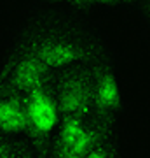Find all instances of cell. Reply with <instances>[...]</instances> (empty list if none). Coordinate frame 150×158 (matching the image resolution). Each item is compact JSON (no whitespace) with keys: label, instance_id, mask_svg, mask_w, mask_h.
Masks as SVG:
<instances>
[{"label":"cell","instance_id":"obj_9","mask_svg":"<svg viewBox=\"0 0 150 158\" xmlns=\"http://www.w3.org/2000/svg\"><path fill=\"white\" fill-rule=\"evenodd\" d=\"M82 158H112V153L105 144H100V146H96L94 149H91V151Z\"/></svg>","mask_w":150,"mask_h":158},{"label":"cell","instance_id":"obj_6","mask_svg":"<svg viewBox=\"0 0 150 158\" xmlns=\"http://www.w3.org/2000/svg\"><path fill=\"white\" fill-rule=\"evenodd\" d=\"M91 100L93 109L103 116H112L121 109L122 91L119 79L112 70H101L91 83Z\"/></svg>","mask_w":150,"mask_h":158},{"label":"cell","instance_id":"obj_3","mask_svg":"<svg viewBox=\"0 0 150 158\" xmlns=\"http://www.w3.org/2000/svg\"><path fill=\"white\" fill-rule=\"evenodd\" d=\"M28 130L37 137H45L60 127V107L56 97L45 91V88L26 95Z\"/></svg>","mask_w":150,"mask_h":158},{"label":"cell","instance_id":"obj_8","mask_svg":"<svg viewBox=\"0 0 150 158\" xmlns=\"http://www.w3.org/2000/svg\"><path fill=\"white\" fill-rule=\"evenodd\" d=\"M65 4L77 7H96V6H106V7H122L131 4L133 0H61Z\"/></svg>","mask_w":150,"mask_h":158},{"label":"cell","instance_id":"obj_7","mask_svg":"<svg viewBox=\"0 0 150 158\" xmlns=\"http://www.w3.org/2000/svg\"><path fill=\"white\" fill-rule=\"evenodd\" d=\"M28 130L26 100L14 93L0 95V135H16Z\"/></svg>","mask_w":150,"mask_h":158},{"label":"cell","instance_id":"obj_5","mask_svg":"<svg viewBox=\"0 0 150 158\" xmlns=\"http://www.w3.org/2000/svg\"><path fill=\"white\" fill-rule=\"evenodd\" d=\"M47 69L39 60L33 51L23 53L12 62L9 70V85L14 91L30 95L37 90H42L47 79Z\"/></svg>","mask_w":150,"mask_h":158},{"label":"cell","instance_id":"obj_1","mask_svg":"<svg viewBox=\"0 0 150 158\" xmlns=\"http://www.w3.org/2000/svg\"><path fill=\"white\" fill-rule=\"evenodd\" d=\"M100 144H103V141L98 127L87 125L82 118H63L58 127L54 156L82 158Z\"/></svg>","mask_w":150,"mask_h":158},{"label":"cell","instance_id":"obj_2","mask_svg":"<svg viewBox=\"0 0 150 158\" xmlns=\"http://www.w3.org/2000/svg\"><path fill=\"white\" fill-rule=\"evenodd\" d=\"M32 51L47 70H67L82 58V49L77 40L61 34L44 37Z\"/></svg>","mask_w":150,"mask_h":158},{"label":"cell","instance_id":"obj_4","mask_svg":"<svg viewBox=\"0 0 150 158\" xmlns=\"http://www.w3.org/2000/svg\"><path fill=\"white\" fill-rule=\"evenodd\" d=\"M60 113L63 118H82L86 119L93 109L91 100V83L82 76H70L60 85L56 97Z\"/></svg>","mask_w":150,"mask_h":158},{"label":"cell","instance_id":"obj_10","mask_svg":"<svg viewBox=\"0 0 150 158\" xmlns=\"http://www.w3.org/2000/svg\"><path fill=\"white\" fill-rule=\"evenodd\" d=\"M0 158H14L12 148L4 141H0Z\"/></svg>","mask_w":150,"mask_h":158}]
</instances>
